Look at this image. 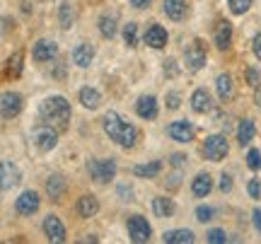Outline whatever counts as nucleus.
Here are the masks:
<instances>
[{
    "label": "nucleus",
    "mask_w": 261,
    "mask_h": 244,
    "mask_svg": "<svg viewBox=\"0 0 261 244\" xmlns=\"http://www.w3.org/2000/svg\"><path fill=\"white\" fill-rule=\"evenodd\" d=\"M102 128L119 148H123V150H130V148L138 143V128H136L133 123H128L126 119H121V114H116V112L104 114Z\"/></svg>",
    "instance_id": "f257e3e1"
},
{
    "label": "nucleus",
    "mask_w": 261,
    "mask_h": 244,
    "mask_svg": "<svg viewBox=\"0 0 261 244\" xmlns=\"http://www.w3.org/2000/svg\"><path fill=\"white\" fill-rule=\"evenodd\" d=\"M70 102L61 97V94H54V97H46L44 102L39 104V116L44 123H51L56 126L58 131H65L68 128V121H70Z\"/></svg>",
    "instance_id": "f03ea898"
},
{
    "label": "nucleus",
    "mask_w": 261,
    "mask_h": 244,
    "mask_svg": "<svg viewBox=\"0 0 261 244\" xmlns=\"http://www.w3.org/2000/svg\"><path fill=\"white\" fill-rule=\"evenodd\" d=\"M58 128L51 123H39L37 128L32 131V141L41 152H51L58 145Z\"/></svg>",
    "instance_id": "7ed1b4c3"
},
{
    "label": "nucleus",
    "mask_w": 261,
    "mask_h": 244,
    "mask_svg": "<svg viewBox=\"0 0 261 244\" xmlns=\"http://www.w3.org/2000/svg\"><path fill=\"white\" fill-rule=\"evenodd\" d=\"M87 172H90L92 181L107 184V181H112L116 177V162L112 157L109 160H87Z\"/></svg>",
    "instance_id": "20e7f679"
},
{
    "label": "nucleus",
    "mask_w": 261,
    "mask_h": 244,
    "mask_svg": "<svg viewBox=\"0 0 261 244\" xmlns=\"http://www.w3.org/2000/svg\"><path fill=\"white\" fill-rule=\"evenodd\" d=\"M230 150V145H227V138H225L223 133H213V135H208L203 141V155L205 160L211 162H220L227 155Z\"/></svg>",
    "instance_id": "39448f33"
},
{
    "label": "nucleus",
    "mask_w": 261,
    "mask_h": 244,
    "mask_svg": "<svg viewBox=\"0 0 261 244\" xmlns=\"http://www.w3.org/2000/svg\"><path fill=\"white\" fill-rule=\"evenodd\" d=\"M205 61H208V53H205L203 41H201V39H194V41L184 48V63H187V68L191 73H196V70H201V68L205 66Z\"/></svg>",
    "instance_id": "423d86ee"
},
{
    "label": "nucleus",
    "mask_w": 261,
    "mask_h": 244,
    "mask_svg": "<svg viewBox=\"0 0 261 244\" xmlns=\"http://www.w3.org/2000/svg\"><path fill=\"white\" fill-rule=\"evenodd\" d=\"M150 235H152V230H150V223L145 220L143 215H130L128 218V237L130 242L136 244H143L148 242Z\"/></svg>",
    "instance_id": "0eeeda50"
},
{
    "label": "nucleus",
    "mask_w": 261,
    "mask_h": 244,
    "mask_svg": "<svg viewBox=\"0 0 261 244\" xmlns=\"http://www.w3.org/2000/svg\"><path fill=\"white\" fill-rule=\"evenodd\" d=\"M19 112H22V94L12 92V90L3 92V97H0V114H3V119L10 121V119H15Z\"/></svg>",
    "instance_id": "6e6552de"
},
{
    "label": "nucleus",
    "mask_w": 261,
    "mask_h": 244,
    "mask_svg": "<svg viewBox=\"0 0 261 244\" xmlns=\"http://www.w3.org/2000/svg\"><path fill=\"white\" fill-rule=\"evenodd\" d=\"M167 135L172 138V141H177V143H189V141H194L196 128H194V123L191 121L179 119V121H172L167 126Z\"/></svg>",
    "instance_id": "1a4fd4ad"
},
{
    "label": "nucleus",
    "mask_w": 261,
    "mask_h": 244,
    "mask_svg": "<svg viewBox=\"0 0 261 244\" xmlns=\"http://www.w3.org/2000/svg\"><path fill=\"white\" fill-rule=\"evenodd\" d=\"M39 194L37 191H22L17 198H15V210L19 215H34L39 210Z\"/></svg>",
    "instance_id": "9d476101"
},
{
    "label": "nucleus",
    "mask_w": 261,
    "mask_h": 244,
    "mask_svg": "<svg viewBox=\"0 0 261 244\" xmlns=\"http://www.w3.org/2000/svg\"><path fill=\"white\" fill-rule=\"evenodd\" d=\"M213 41L220 51H227V48H230V44H232V24H230L227 19H220V22L215 24Z\"/></svg>",
    "instance_id": "9b49d317"
},
{
    "label": "nucleus",
    "mask_w": 261,
    "mask_h": 244,
    "mask_svg": "<svg viewBox=\"0 0 261 244\" xmlns=\"http://www.w3.org/2000/svg\"><path fill=\"white\" fill-rule=\"evenodd\" d=\"M41 227H44V235L48 237V242H65V227L56 215L48 213V215L44 218V225Z\"/></svg>",
    "instance_id": "f8f14e48"
},
{
    "label": "nucleus",
    "mask_w": 261,
    "mask_h": 244,
    "mask_svg": "<svg viewBox=\"0 0 261 244\" xmlns=\"http://www.w3.org/2000/svg\"><path fill=\"white\" fill-rule=\"evenodd\" d=\"M143 39H145V44L152 48H165L167 46V29L162 27V24H150L148 29H145V34H143Z\"/></svg>",
    "instance_id": "ddd939ff"
},
{
    "label": "nucleus",
    "mask_w": 261,
    "mask_h": 244,
    "mask_svg": "<svg viewBox=\"0 0 261 244\" xmlns=\"http://www.w3.org/2000/svg\"><path fill=\"white\" fill-rule=\"evenodd\" d=\"M56 53H58L56 41H48V39H39L37 44H34V48H32V56H34V61H39V63L51 61Z\"/></svg>",
    "instance_id": "4468645a"
},
{
    "label": "nucleus",
    "mask_w": 261,
    "mask_h": 244,
    "mask_svg": "<svg viewBox=\"0 0 261 244\" xmlns=\"http://www.w3.org/2000/svg\"><path fill=\"white\" fill-rule=\"evenodd\" d=\"M136 114L145 121H152L158 116V99L152 94H143L138 102H136Z\"/></svg>",
    "instance_id": "2eb2a0df"
},
{
    "label": "nucleus",
    "mask_w": 261,
    "mask_h": 244,
    "mask_svg": "<svg viewBox=\"0 0 261 244\" xmlns=\"http://www.w3.org/2000/svg\"><path fill=\"white\" fill-rule=\"evenodd\" d=\"M162 10H165V15H167L169 19H174V22H181V19L189 15L187 0H165V3H162Z\"/></svg>",
    "instance_id": "dca6fc26"
},
{
    "label": "nucleus",
    "mask_w": 261,
    "mask_h": 244,
    "mask_svg": "<svg viewBox=\"0 0 261 244\" xmlns=\"http://www.w3.org/2000/svg\"><path fill=\"white\" fill-rule=\"evenodd\" d=\"M75 210H77V215L80 218H94L97 213H99V201H97L92 194H85V196L77 198Z\"/></svg>",
    "instance_id": "f3484780"
},
{
    "label": "nucleus",
    "mask_w": 261,
    "mask_h": 244,
    "mask_svg": "<svg viewBox=\"0 0 261 244\" xmlns=\"http://www.w3.org/2000/svg\"><path fill=\"white\" fill-rule=\"evenodd\" d=\"M0 172H3V191H10L12 186H17V184H19V169H17V165H15V162L3 160Z\"/></svg>",
    "instance_id": "a211bd4d"
},
{
    "label": "nucleus",
    "mask_w": 261,
    "mask_h": 244,
    "mask_svg": "<svg viewBox=\"0 0 261 244\" xmlns=\"http://www.w3.org/2000/svg\"><path fill=\"white\" fill-rule=\"evenodd\" d=\"M211 106H213V102H211V92H208L205 87L194 90V94H191V109H194L196 114H205V112H211Z\"/></svg>",
    "instance_id": "6ab92c4d"
},
{
    "label": "nucleus",
    "mask_w": 261,
    "mask_h": 244,
    "mask_svg": "<svg viewBox=\"0 0 261 244\" xmlns=\"http://www.w3.org/2000/svg\"><path fill=\"white\" fill-rule=\"evenodd\" d=\"M196 239V235L187 227H179V230H167L162 235V242L165 244H191Z\"/></svg>",
    "instance_id": "aec40b11"
},
{
    "label": "nucleus",
    "mask_w": 261,
    "mask_h": 244,
    "mask_svg": "<svg viewBox=\"0 0 261 244\" xmlns=\"http://www.w3.org/2000/svg\"><path fill=\"white\" fill-rule=\"evenodd\" d=\"M92 58H94V46L92 44H77V46L73 48V63L75 66H80V68H87L90 63H92Z\"/></svg>",
    "instance_id": "412c9836"
},
{
    "label": "nucleus",
    "mask_w": 261,
    "mask_h": 244,
    "mask_svg": "<svg viewBox=\"0 0 261 244\" xmlns=\"http://www.w3.org/2000/svg\"><path fill=\"white\" fill-rule=\"evenodd\" d=\"M211 188H213V179H211V174H205V172L196 174V179L191 181V194L196 198H205L211 194Z\"/></svg>",
    "instance_id": "4be33fe9"
},
{
    "label": "nucleus",
    "mask_w": 261,
    "mask_h": 244,
    "mask_svg": "<svg viewBox=\"0 0 261 244\" xmlns=\"http://www.w3.org/2000/svg\"><path fill=\"white\" fill-rule=\"evenodd\" d=\"M254 135H256V126H254L252 119H242L240 121V126H237V143L240 145H249V143L254 141Z\"/></svg>",
    "instance_id": "5701e85b"
},
{
    "label": "nucleus",
    "mask_w": 261,
    "mask_h": 244,
    "mask_svg": "<svg viewBox=\"0 0 261 244\" xmlns=\"http://www.w3.org/2000/svg\"><path fill=\"white\" fill-rule=\"evenodd\" d=\"M63 191H65V179L61 174H51L46 179V194L51 201H61L63 198Z\"/></svg>",
    "instance_id": "b1692460"
},
{
    "label": "nucleus",
    "mask_w": 261,
    "mask_h": 244,
    "mask_svg": "<svg viewBox=\"0 0 261 244\" xmlns=\"http://www.w3.org/2000/svg\"><path fill=\"white\" fill-rule=\"evenodd\" d=\"M215 90H218V97H220V102H230L232 99V77L227 75V73H220L218 80H215Z\"/></svg>",
    "instance_id": "393cba45"
},
{
    "label": "nucleus",
    "mask_w": 261,
    "mask_h": 244,
    "mask_svg": "<svg viewBox=\"0 0 261 244\" xmlns=\"http://www.w3.org/2000/svg\"><path fill=\"white\" fill-rule=\"evenodd\" d=\"M77 97H80V104H83L85 109H97L102 104V94L97 92L94 87H83Z\"/></svg>",
    "instance_id": "a878e982"
},
{
    "label": "nucleus",
    "mask_w": 261,
    "mask_h": 244,
    "mask_svg": "<svg viewBox=\"0 0 261 244\" xmlns=\"http://www.w3.org/2000/svg\"><path fill=\"white\" fill-rule=\"evenodd\" d=\"M152 210H155V215L158 218H169L174 213V201L167 196H158L152 198Z\"/></svg>",
    "instance_id": "bb28decb"
},
{
    "label": "nucleus",
    "mask_w": 261,
    "mask_h": 244,
    "mask_svg": "<svg viewBox=\"0 0 261 244\" xmlns=\"http://www.w3.org/2000/svg\"><path fill=\"white\" fill-rule=\"evenodd\" d=\"M97 24H99V34H102L104 39H114V37H116V15L104 12Z\"/></svg>",
    "instance_id": "cd10ccee"
},
{
    "label": "nucleus",
    "mask_w": 261,
    "mask_h": 244,
    "mask_svg": "<svg viewBox=\"0 0 261 244\" xmlns=\"http://www.w3.org/2000/svg\"><path fill=\"white\" fill-rule=\"evenodd\" d=\"M160 172H162V162L160 160L148 162V165H136V167H133V174H136V177H143V179L158 177Z\"/></svg>",
    "instance_id": "c85d7f7f"
},
{
    "label": "nucleus",
    "mask_w": 261,
    "mask_h": 244,
    "mask_svg": "<svg viewBox=\"0 0 261 244\" xmlns=\"http://www.w3.org/2000/svg\"><path fill=\"white\" fill-rule=\"evenodd\" d=\"M73 19H75L73 5L70 3H61L58 5V24H61V29H70L73 27Z\"/></svg>",
    "instance_id": "c756f323"
},
{
    "label": "nucleus",
    "mask_w": 261,
    "mask_h": 244,
    "mask_svg": "<svg viewBox=\"0 0 261 244\" xmlns=\"http://www.w3.org/2000/svg\"><path fill=\"white\" fill-rule=\"evenodd\" d=\"M123 41H126V46L128 48L138 46V24H136V22L123 24Z\"/></svg>",
    "instance_id": "7c9ffc66"
},
{
    "label": "nucleus",
    "mask_w": 261,
    "mask_h": 244,
    "mask_svg": "<svg viewBox=\"0 0 261 244\" xmlns=\"http://www.w3.org/2000/svg\"><path fill=\"white\" fill-rule=\"evenodd\" d=\"M227 5H230L232 15H244V12H249V8H252V0H227Z\"/></svg>",
    "instance_id": "2f4dec72"
},
{
    "label": "nucleus",
    "mask_w": 261,
    "mask_h": 244,
    "mask_svg": "<svg viewBox=\"0 0 261 244\" xmlns=\"http://www.w3.org/2000/svg\"><path fill=\"white\" fill-rule=\"evenodd\" d=\"M8 68L12 75H19V73H22V51H17L15 56L8 58Z\"/></svg>",
    "instance_id": "473e14b6"
},
{
    "label": "nucleus",
    "mask_w": 261,
    "mask_h": 244,
    "mask_svg": "<svg viewBox=\"0 0 261 244\" xmlns=\"http://www.w3.org/2000/svg\"><path fill=\"white\" fill-rule=\"evenodd\" d=\"M247 167L254 169V172L261 167V152L259 150H254V148H252V150L247 152Z\"/></svg>",
    "instance_id": "72a5a7b5"
},
{
    "label": "nucleus",
    "mask_w": 261,
    "mask_h": 244,
    "mask_svg": "<svg viewBox=\"0 0 261 244\" xmlns=\"http://www.w3.org/2000/svg\"><path fill=\"white\" fill-rule=\"evenodd\" d=\"M196 220H198V223H208V220H213V208L211 206H198L196 208Z\"/></svg>",
    "instance_id": "f704fd0d"
},
{
    "label": "nucleus",
    "mask_w": 261,
    "mask_h": 244,
    "mask_svg": "<svg viewBox=\"0 0 261 244\" xmlns=\"http://www.w3.org/2000/svg\"><path fill=\"white\" fill-rule=\"evenodd\" d=\"M205 239L211 244H223V242H227V235H225V230H218V227H215V230H211V232L205 235Z\"/></svg>",
    "instance_id": "c9c22d12"
},
{
    "label": "nucleus",
    "mask_w": 261,
    "mask_h": 244,
    "mask_svg": "<svg viewBox=\"0 0 261 244\" xmlns=\"http://www.w3.org/2000/svg\"><path fill=\"white\" fill-rule=\"evenodd\" d=\"M247 191H249V196H252V198H261V184H259V179H249Z\"/></svg>",
    "instance_id": "e433bc0d"
},
{
    "label": "nucleus",
    "mask_w": 261,
    "mask_h": 244,
    "mask_svg": "<svg viewBox=\"0 0 261 244\" xmlns=\"http://www.w3.org/2000/svg\"><path fill=\"white\" fill-rule=\"evenodd\" d=\"M244 75H247V85H252V87H256V85L261 83L259 70H256V68H247V73H244Z\"/></svg>",
    "instance_id": "4c0bfd02"
},
{
    "label": "nucleus",
    "mask_w": 261,
    "mask_h": 244,
    "mask_svg": "<svg viewBox=\"0 0 261 244\" xmlns=\"http://www.w3.org/2000/svg\"><path fill=\"white\" fill-rule=\"evenodd\" d=\"M177 73H179L177 61H174V58H167V61H165V75H169V77H177Z\"/></svg>",
    "instance_id": "58836bf2"
},
{
    "label": "nucleus",
    "mask_w": 261,
    "mask_h": 244,
    "mask_svg": "<svg viewBox=\"0 0 261 244\" xmlns=\"http://www.w3.org/2000/svg\"><path fill=\"white\" fill-rule=\"evenodd\" d=\"M179 104H181V97H179V92H167V109H179Z\"/></svg>",
    "instance_id": "ea45409f"
},
{
    "label": "nucleus",
    "mask_w": 261,
    "mask_h": 244,
    "mask_svg": "<svg viewBox=\"0 0 261 244\" xmlns=\"http://www.w3.org/2000/svg\"><path fill=\"white\" fill-rule=\"evenodd\" d=\"M218 186H220L223 194L232 191V177H230V174H220V184H218Z\"/></svg>",
    "instance_id": "a19ab883"
},
{
    "label": "nucleus",
    "mask_w": 261,
    "mask_h": 244,
    "mask_svg": "<svg viewBox=\"0 0 261 244\" xmlns=\"http://www.w3.org/2000/svg\"><path fill=\"white\" fill-rule=\"evenodd\" d=\"M252 223H254V227H256V232L261 235V208H254V213H252Z\"/></svg>",
    "instance_id": "79ce46f5"
},
{
    "label": "nucleus",
    "mask_w": 261,
    "mask_h": 244,
    "mask_svg": "<svg viewBox=\"0 0 261 244\" xmlns=\"http://www.w3.org/2000/svg\"><path fill=\"white\" fill-rule=\"evenodd\" d=\"M252 48H254V56L259 58L261 61V32L259 34H256V37H254V41H252Z\"/></svg>",
    "instance_id": "37998d69"
},
{
    "label": "nucleus",
    "mask_w": 261,
    "mask_h": 244,
    "mask_svg": "<svg viewBox=\"0 0 261 244\" xmlns=\"http://www.w3.org/2000/svg\"><path fill=\"white\" fill-rule=\"evenodd\" d=\"M130 5H133V8H138V10H143V8H148L150 5V0H130Z\"/></svg>",
    "instance_id": "c03bdc74"
},
{
    "label": "nucleus",
    "mask_w": 261,
    "mask_h": 244,
    "mask_svg": "<svg viewBox=\"0 0 261 244\" xmlns=\"http://www.w3.org/2000/svg\"><path fill=\"white\" fill-rule=\"evenodd\" d=\"M254 102H256V106L261 109V85H256V92H254Z\"/></svg>",
    "instance_id": "a18cd8bd"
},
{
    "label": "nucleus",
    "mask_w": 261,
    "mask_h": 244,
    "mask_svg": "<svg viewBox=\"0 0 261 244\" xmlns=\"http://www.w3.org/2000/svg\"><path fill=\"white\" fill-rule=\"evenodd\" d=\"M184 160H187L184 155H172V165H177V167H179V165H181Z\"/></svg>",
    "instance_id": "49530a36"
},
{
    "label": "nucleus",
    "mask_w": 261,
    "mask_h": 244,
    "mask_svg": "<svg viewBox=\"0 0 261 244\" xmlns=\"http://www.w3.org/2000/svg\"><path fill=\"white\" fill-rule=\"evenodd\" d=\"M119 194H121V196H128V201H130V188L121 186V188H119Z\"/></svg>",
    "instance_id": "de8ad7c7"
}]
</instances>
